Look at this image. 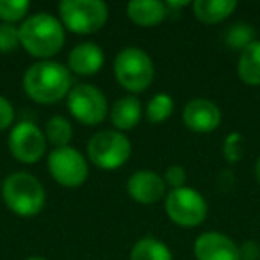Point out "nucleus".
<instances>
[{"mask_svg":"<svg viewBox=\"0 0 260 260\" xmlns=\"http://www.w3.org/2000/svg\"><path fill=\"white\" fill-rule=\"evenodd\" d=\"M23 89L34 102L54 105L72 91V73L55 61H38L23 75Z\"/></svg>","mask_w":260,"mask_h":260,"instance_id":"1","label":"nucleus"},{"mask_svg":"<svg viewBox=\"0 0 260 260\" xmlns=\"http://www.w3.org/2000/svg\"><path fill=\"white\" fill-rule=\"evenodd\" d=\"M18 30L20 45L41 61H48V57L59 54L66 40L61 20L50 13H36L29 16L23 20Z\"/></svg>","mask_w":260,"mask_h":260,"instance_id":"2","label":"nucleus"},{"mask_svg":"<svg viewBox=\"0 0 260 260\" xmlns=\"http://www.w3.org/2000/svg\"><path fill=\"white\" fill-rule=\"evenodd\" d=\"M2 198L11 212L22 217H32L43 210L47 192L34 175L16 171L9 175L2 184Z\"/></svg>","mask_w":260,"mask_h":260,"instance_id":"3","label":"nucleus"},{"mask_svg":"<svg viewBox=\"0 0 260 260\" xmlns=\"http://www.w3.org/2000/svg\"><path fill=\"white\" fill-rule=\"evenodd\" d=\"M114 77L126 91L141 93L152 86L155 66L148 52L138 47H126L114 59Z\"/></svg>","mask_w":260,"mask_h":260,"instance_id":"4","label":"nucleus"},{"mask_svg":"<svg viewBox=\"0 0 260 260\" xmlns=\"http://www.w3.org/2000/svg\"><path fill=\"white\" fill-rule=\"evenodd\" d=\"M107 4L102 0H62L59 4L62 27L75 34L98 32L107 22Z\"/></svg>","mask_w":260,"mask_h":260,"instance_id":"5","label":"nucleus"},{"mask_svg":"<svg viewBox=\"0 0 260 260\" xmlns=\"http://www.w3.org/2000/svg\"><path fill=\"white\" fill-rule=\"evenodd\" d=\"M132 153L130 139L119 130H102L87 143V157L100 170L121 168Z\"/></svg>","mask_w":260,"mask_h":260,"instance_id":"6","label":"nucleus"},{"mask_svg":"<svg viewBox=\"0 0 260 260\" xmlns=\"http://www.w3.org/2000/svg\"><path fill=\"white\" fill-rule=\"evenodd\" d=\"M166 214L178 226H198L205 221L209 205L196 189L180 187L166 194Z\"/></svg>","mask_w":260,"mask_h":260,"instance_id":"7","label":"nucleus"},{"mask_svg":"<svg viewBox=\"0 0 260 260\" xmlns=\"http://www.w3.org/2000/svg\"><path fill=\"white\" fill-rule=\"evenodd\" d=\"M66 105L70 114L84 125H98L109 114L105 94L91 84H79L72 87L66 96Z\"/></svg>","mask_w":260,"mask_h":260,"instance_id":"8","label":"nucleus"},{"mask_svg":"<svg viewBox=\"0 0 260 260\" xmlns=\"http://www.w3.org/2000/svg\"><path fill=\"white\" fill-rule=\"evenodd\" d=\"M48 171L62 187H80L89 177L87 160L79 150L72 146L55 148L48 155Z\"/></svg>","mask_w":260,"mask_h":260,"instance_id":"9","label":"nucleus"},{"mask_svg":"<svg viewBox=\"0 0 260 260\" xmlns=\"http://www.w3.org/2000/svg\"><path fill=\"white\" fill-rule=\"evenodd\" d=\"M9 150L23 164H36L47 152V138L32 121H20L9 132Z\"/></svg>","mask_w":260,"mask_h":260,"instance_id":"10","label":"nucleus"},{"mask_svg":"<svg viewBox=\"0 0 260 260\" xmlns=\"http://www.w3.org/2000/svg\"><path fill=\"white\" fill-rule=\"evenodd\" d=\"M182 119L185 126L198 134H209L219 126L221 111L209 98H192L182 111Z\"/></svg>","mask_w":260,"mask_h":260,"instance_id":"11","label":"nucleus"},{"mask_svg":"<svg viewBox=\"0 0 260 260\" xmlns=\"http://www.w3.org/2000/svg\"><path fill=\"white\" fill-rule=\"evenodd\" d=\"M126 192L134 202L141 205H153L166 194V184L159 173L152 170H139L130 175L126 182Z\"/></svg>","mask_w":260,"mask_h":260,"instance_id":"12","label":"nucleus"},{"mask_svg":"<svg viewBox=\"0 0 260 260\" xmlns=\"http://www.w3.org/2000/svg\"><path fill=\"white\" fill-rule=\"evenodd\" d=\"M196 260H241L239 246L221 232H205L194 241Z\"/></svg>","mask_w":260,"mask_h":260,"instance_id":"13","label":"nucleus"},{"mask_svg":"<svg viewBox=\"0 0 260 260\" xmlns=\"http://www.w3.org/2000/svg\"><path fill=\"white\" fill-rule=\"evenodd\" d=\"M105 54L96 43H79L68 54V70L77 75H94L104 66Z\"/></svg>","mask_w":260,"mask_h":260,"instance_id":"14","label":"nucleus"},{"mask_svg":"<svg viewBox=\"0 0 260 260\" xmlns=\"http://www.w3.org/2000/svg\"><path fill=\"white\" fill-rule=\"evenodd\" d=\"M126 15L136 25H159L168 16V8L160 0H134L126 4Z\"/></svg>","mask_w":260,"mask_h":260,"instance_id":"15","label":"nucleus"},{"mask_svg":"<svg viewBox=\"0 0 260 260\" xmlns=\"http://www.w3.org/2000/svg\"><path fill=\"white\" fill-rule=\"evenodd\" d=\"M111 121L119 132H126L132 130L143 116V105L136 96H123L116 102L109 111Z\"/></svg>","mask_w":260,"mask_h":260,"instance_id":"16","label":"nucleus"},{"mask_svg":"<svg viewBox=\"0 0 260 260\" xmlns=\"http://www.w3.org/2000/svg\"><path fill=\"white\" fill-rule=\"evenodd\" d=\"M237 9V0H196L192 4L196 20L202 23H219Z\"/></svg>","mask_w":260,"mask_h":260,"instance_id":"17","label":"nucleus"},{"mask_svg":"<svg viewBox=\"0 0 260 260\" xmlns=\"http://www.w3.org/2000/svg\"><path fill=\"white\" fill-rule=\"evenodd\" d=\"M237 75L248 86H260V40H255L241 52L237 61Z\"/></svg>","mask_w":260,"mask_h":260,"instance_id":"18","label":"nucleus"},{"mask_svg":"<svg viewBox=\"0 0 260 260\" xmlns=\"http://www.w3.org/2000/svg\"><path fill=\"white\" fill-rule=\"evenodd\" d=\"M130 260H173V253L160 239L145 235L132 246Z\"/></svg>","mask_w":260,"mask_h":260,"instance_id":"19","label":"nucleus"},{"mask_svg":"<svg viewBox=\"0 0 260 260\" xmlns=\"http://www.w3.org/2000/svg\"><path fill=\"white\" fill-rule=\"evenodd\" d=\"M45 138L50 145L55 148H62L68 146V143L73 138V126L64 116H52L47 121V128H45Z\"/></svg>","mask_w":260,"mask_h":260,"instance_id":"20","label":"nucleus"},{"mask_svg":"<svg viewBox=\"0 0 260 260\" xmlns=\"http://www.w3.org/2000/svg\"><path fill=\"white\" fill-rule=\"evenodd\" d=\"M255 36L256 34H255L253 25H249V23H246V22H237L226 30V34H224V43L230 48H234V50L242 52L244 48H248L249 45L255 41Z\"/></svg>","mask_w":260,"mask_h":260,"instance_id":"21","label":"nucleus"},{"mask_svg":"<svg viewBox=\"0 0 260 260\" xmlns=\"http://www.w3.org/2000/svg\"><path fill=\"white\" fill-rule=\"evenodd\" d=\"M175 102L168 93H157L146 105V118L152 123H162L173 114Z\"/></svg>","mask_w":260,"mask_h":260,"instance_id":"22","label":"nucleus"},{"mask_svg":"<svg viewBox=\"0 0 260 260\" xmlns=\"http://www.w3.org/2000/svg\"><path fill=\"white\" fill-rule=\"evenodd\" d=\"M30 4L27 0H0V20L4 23H13L23 20L29 13Z\"/></svg>","mask_w":260,"mask_h":260,"instance_id":"23","label":"nucleus"},{"mask_svg":"<svg viewBox=\"0 0 260 260\" xmlns=\"http://www.w3.org/2000/svg\"><path fill=\"white\" fill-rule=\"evenodd\" d=\"M244 150H246V146H244V138H242V134L232 132V134H228L226 138H224L223 155L230 164L239 162V160L242 159V155H244Z\"/></svg>","mask_w":260,"mask_h":260,"instance_id":"24","label":"nucleus"},{"mask_svg":"<svg viewBox=\"0 0 260 260\" xmlns=\"http://www.w3.org/2000/svg\"><path fill=\"white\" fill-rule=\"evenodd\" d=\"M20 47V30L13 23L0 22V54H9Z\"/></svg>","mask_w":260,"mask_h":260,"instance_id":"25","label":"nucleus"},{"mask_svg":"<svg viewBox=\"0 0 260 260\" xmlns=\"http://www.w3.org/2000/svg\"><path fill=\"white\" fill-rule=\"evenodd\" d=\"M185 182H187V173H185L184 166L173 164V166L168 168L166 173H164V184L170 185L171 191H173V189L185 187Z\"/></svg>","mask_w":260,"mask_h":260,"instance_id":"26","label":"nucleus"},{"mask_svg":"<svg viewBox=\"0 0 260 260\" xmlns=\"http://www.w3.org/2000/svg\"><path fill=\"white\" fill-rule=\"evenodd\" d=\"M13 121H15V109L8 98L0 94V132L9 128Z\"/></svg>","mask_w":260,"mask_h":260,"instance_id":"27","label":"nucleus"},{"mask_svg":"<svg viewBox=\"0 0 260 260\" xmlns=\"http://www.w3.org/2000/svg\"><path fill=\"white\" fill-rule=\"evenodd\" d=\"M241 260H260V244L256 241H246L242 246H239Z\"/></svg>","mask_w":260,"mask_h":260,"instance_id":"28","label":"nucleus"},{"mask_svg":"<svg viewBox=\"0 0 260 260\" xmlns=\"http://www.w3.org/2000/svg\"><path fill=\"white\" fill-rule=\"evenodd\" d=\"M255 177H256V180L260 182V157H258V160H256V164H255Z\"/></svg>","mask_w":260,"mask_h":260,"instance_id":"29","label":"nucleus"},{"mask_svg":"<svg viewBox=\"0 0 260 260\" xmlns=\"http://www.w3.org/2000/svg\"><path fill=\"white\" fill-rule=\"evenodd\" d=\"M25 260H47V258H43V256H29V258H25Z\"/></svg>","mask_w":260,"mask_h":260,"instance_id":"30","label":"nucleus"}]
</instances>
